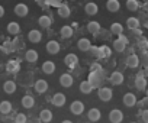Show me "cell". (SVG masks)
I'll return each instance as SVG.
<instances>
[{"mask_svg": "<svg viewBox=\"0 0 148 123\" xmlns=\"http://www.w3.org/2000/svg\"><path fill=\"white\" fill-rule=\"evenodd\" d=\"M12 111V103L8 101V100H3L0 101V113L2 114H9Z\"/></svg>", "mask_w": 148, "mask_h": 123, "instance_id": "cell-25", "label": "cell"}, {"mask_svg": "<svg viewBox=\"0 0 148 123\" xmlns=\"http://www.w3.org/2000/svg\"><path fill=\"white\" fill-rule=\"evenodd\" d=\"M6 68H8L9 73H18L19 71V63H16V61H9Z\"/></svg>", "mask_w": 148, "mask_h": 123, "instance_id": "cell-36", "label": "cell"}, {"mask_svg": "<svg viewBox=\"0 0 148 123\" xmlns=\"http://www.w3.org/2000/svg\"><path fill=\"white\" fill-rule=\"evenodd\" d=\"M112 54V51L109 49V46H99V58H109Z\"/></svg>", "mask_w": 148, "mask_h": 123, "instance_id": "cell-34", "label": "cell"}, {"mask_svg": "<svg viewBox=\"0 0 148 123\" xmlns=\"http://www.w3.org/2000/svg\"><path fill=\"white\" fill-rule=\"evenodd\" d=\"M141 48H148V41H141Z\"/></svg>", "mask_w": 148, "mask_h": 123, "instance_id": "cell-43", "label": "cell"}, {"mask_svg": "<svg viewBox=\"0 0 148 123\" xmlns=\"http://www.w3.org/2000/svg\"><path fill=\"white\" fill-rule=\"evenodd\" d=\"M138 7H139L138 0H126V9L128 10L135 12V10H138Z\"/></svg>", "mask_w": 148, "mask_h": 123, "instance_id": "cell-35", "label": "cell"}, {"mask_svg": "<svg viewBox=\"0 0 148 123\" xmlns=\"http://www.w3.org/2000/svg\"><path fill=\"white\" fill-rule=\"evenodd\" d=\"M15 123H26V114L18 113L16 117H15Z\"/></svg>", "mask_w": 148, "mask_h": 123, "instance_id": "cell-39", "label": "cell"}, {"mask_svg": "<svg viewBox=\"0 0 148 123\" xmlns=\"http://www.w3.org/2000/svg\"><path fill=\"white\" fill-rule=\"evenodd\" d=\"M38 52L35 49H28L26 54H25V59L28 61V63H36L38 61Z\"/></svg>", "mask_w": 148, "mask_h": 123, "instance_id": "cell-24", "label": "cell"}, {"mask_svg": "<svg viewBox=\"0 0 148 123\" xmlns=\"http://www.w3.org/2000/svg\"><path fill=\"white\" fill-rule=\"evenodd\" d=\"M110 83H112L113 86H121V84L123 83V74L119 73V71H113V73L110 74Z\"/></svg>", "mask_w": 148, "mask_h": 123, "instance_id": "cell-13", "label": "cell"}, {"mask_svg": "<svg viewBox=\"0 0 148 123\" xmlns=\"http://www.w3.org/2000/svg\"><path fill=\"white\" fill-rule=\"evenodd\" d=\"M73 83H74V80H73V77L70 75V74H62L61 77H60V84L62 86V87H65V88H68V87H71L73 86Z\"/></svg>", "mask_w": 148, "mask_h": 123, "instance_id": "cell-17", "label": "cell"}, {"mask_svg": "<svg viewBox=\"0 0 148 123\" xmlns=\"http://www.w3.org/2000/svg\"><path fill=\"white\" fill-rule=\"evenodd\" d=\"M28 38H29V41H31L32 43H38V42H41V39H42V33H41L38 29H32V31L28 33Z\"/></svg>", "mask_w": 148, "mask_h": 123, "instance_id": "cell-16", "label": "cell"}, {"mask_svg": "<svg viewBox=\"0 0 148 123\" xmlns=\"http://www.w3.org/2000/svg\"><path fill=\"white\" fill-rule=\"evenodd\" d=\"M3 16H5V7L0 6V18H3Z\"/></svg>", "mask_w": 148, "mask_h": 123, "instance_id": "cell-44", "label": "cell"}, {"mask_svg": "<svg viewBox=\"0 0 148 123\" xmlns=\"http://www.w3.org/2000/svg\"><path fill=\"white\" fill-rule=\"evenodd\" d=\"M84 12H86L87 15L93 16V15H96V13L99 12V6H97L96 3H93V2L86 3V6H84Z\"/></svg>", "mask_w": 148, "mask_h": 123, "instance_id": "cell-22", "label": "cell"}, {"mask_svg": "<svg viewBox=\"0 0 148 123\" xmlns=\"http://www.w3.org/2000/svg\"><path fill=\"white\" fill-rule=\"evenodd\" d=\"M80 91L83 93V94H90L92 91H93V86L90 84V81H82L80 83Z\"/></svg>", "mask_w": 148, "mask_h": 123, "instance_id": "cell-30", "label": "cell"}, {"mask_svg": "<svg viewBox=\"0 0 148 123\" xmlns=\"http://www.w3.org/2000/svg\"><path fill=\"white\" fill-rule=\"evenodd\" d=\"M39 120H41V123H49V122L52 120V111L48 110V109L41 110V113H39Z\"/></svg>", "mask_w": 148, "mask_h": 123, "instance_id": "cell-18", "label": "cell"}, {"mask_svg": "<svg viewBox=\"0 0 148 123\" xmlns=\"http://www.w3.org/2000/svg\"><path fill=\"white\" fill-rule=\"evenodd\" d=\"M141 117H142V122L144 123H148V110H144L141 113Z\"/></svg>", "mask_w": 148, "mask_h": 123, "instance_id": "cell-41", "label": "cell"}, {"mask_svg": "<svg viewBox=\"0 0 148 123\" xmlns=\"http://www.w3.org/2000/svg\"><path fill=\"white\" fill-rule=\"evenodd\" d=\"M70 111H71L73 114H76V116L82 114V113L84 111V103L80 101V100H74V101L70 104Z\"/></svg>", "mask_w": 148, "mask_h": 123, "instance_id": "cell-2", "label": "cell"}, {"mask_svg": "<svg viewBox=\"0 0 148 123\" xmlns=\"http://www.w3.org/2000/svg\"><path fill=\"white\" fill-rule=\"evenodd\" d=\"M110 32H112L113 35H122V33H123V26H122L121 23L115 22V23L110 25Z\"/></svg>", "mask_w": 148, "mask_h": 123, "instance_id": "cell-32", "label": "cell"}, {"mask_svg": "<svg viewBox=\"0 0 148 123\" xmlns=\"http://www.w3.org/2000/svg\"><path fill=\"white\" fill-rule=\"evenodd\" d=\"M135 86H136V88H139V90H144V88H145V86H147V81H145V78H142V77H136Z\"/></svg>", "mask_w": 148, "mask_h": 123, "instance_id": "cell-38", "label": "cell"}, {"mask_svg": "<svg viewBox=\"0 0 148 123\" xmlns=\"http://www.w3.org/2000/svg\"><path fill=\"white\" fill-rule=\"evenodd\" d=\"M131 123H135V122H131Z\"/></svg>", "mask_w": 148, "mask_h": 123, "instance_id": "cell-48", "label": "cell"}, {"mask_svg": "<svg viewBox=\"0 0 148 123\" xmlns=\"http://www.w3.org/2000/svg\"><path fill=\"white\" fill-rule=\"evenodd\" d=\"M132 32H134V33H135V35H142V33H141V31H139V29H135V31H132Z\"/></svg>", "mask_w": 148, "mask_h": 123, "instance_id": "cell-45", "label": "cell"}, {"mask_svg": "<svg viewBox=\"0 0 148 123\" xmlns=\"http://www.w3.org/2000/svg\"><path fill=\"white\" fill-rule=\"evenodd\" d=\"M21 103H22V106H23L25 109H32V107L35 106V100H34V97L29 96V94L23 96L22 100H21Z\"/></svg>", "mask_w": 148, "mask_h": 123, "instance_id": "cell-21", "label": "cell"}, {"mask_svg": "<svg viewBox=\"0 0 148 123\" xmlns=\"http://www.w3.org/2000/svg\"><path fill=\"white\" fill-rule=\"evenodd\" d=\"M64 63L68 68H74L77 64H79V58L76 54H67L65 58H64Z\"/></svg>", "mask_w": 148, "mask_h": 123, "instance_id": "cell-7", "label": "cell"}, {"mask_svg": "<svg viewBox=\"0 0 148 123\" xmlns=\"http://www.w3.org/2000/svg\"><path fill=\"white\" fill-rule=\"evenodd\" d=\"M38 23H39L42 28H49V26H51V18L47 16V15H42V16L38 19Z\"/></svg>", "mask_w": 148, "mask_h": 123, "instance_id": "cell-33", "label": "cell"}, {"mask_svg": "<svg viewBox=\"0 0 148 123\" xmlns=\"http://www.w3.org/2000/svg\"><path fill=\"white\" fill-rule=\"evenodd\" d=\"M122 101H123V104H125L126 107H134V106L136 104V96H135L134 93H126V94L123 96Z\"/></svg>", "mask_w": 148, "mask_h": 123, "instance_id": "cell-9", "label": "cell"}, {"mask_svg": "<svg viewBox=\"0 0 148 123\" xmlns=\"http://www.w3.org/2000/svg\"><path fill=\"white\" fill-rule=\"evenodd\" d=\"M126 65H128L129 68H136V67L139 65V58H138L135 54L129 55V56L126 58Z\"/></svg>", "mask_w": 148, "mask_h": 123, "instance_id": "cell-23", "label": "cell"}, {"mask_svg": "<svg viewBox=\"0 0 148 123\" xmlns=\"http://www.w3.org/2000/svg\"><path fill=\"white\" fill-rule=\"evenodd\" d=\"M73 33H74V31H73V28L70 26V25H64L61 29H60V35L62 36V38H71L73 36Z\"/></svg>", "mask_w": 148, "mask_h": 123, "instance_id": "cell-27", "label": "cell"}, {"mask_svg": "<svg viewBox=\"0 0 148 123\" xmlns=\"http://www.w3.org/2000/svg\"><path fill=\"white\" fill-rule=\"evenodd\" d=\"M102 80H103V71H100V73H90L89 74V78H87V81H90V84L93 86V88L99 87V84L102 83Z\"/></svg>", "mask_w": 148, "mask_h": 123, "instance_id": "cell-3", "label": "cell"}, {"mask_svg": "<svg viewBox=\"0 0 148 123\" xmlns=\"http://www.w3.org/2000/svg\"><path fill=\"white\" fill-rule=\"evenodd\" d=\"M100 110L99 109H96V107H93V109H90L89 111H87V119L90 120V122H99L100 120Z\"/></svg>", "mask_w": 148, "mask_h": 123, "instance_id": "cell-14", "label": "cell"}, {"mask_svg": "<svg viewBox=\"0 0 148 123\" xmlns=\"http://www.w3.org/2000/svg\"><path fill=\"white\" fill-rule=\"evenodd\" d=\"M126 45H128V38L125 35H119V38L116 41H113V49L116 52H123Z\"/></svg>", "mask_w": 148, "mask_h": 123, "instance_id": "cell-1", "label": "cell"}, {"mask_svg": "<svg viewBox=\"0 0 148 123\" xmlns=\"http://www.w3.org/2000/svg\"><path fill=\"white\" fill-rule=\"evenodd\" d=\"M15 13H16L18 16H21V18H25V16L29 13V7H28L26 5H23V3H18V5L15 6Z\"/></svg>", "mask_w": 148, "mask_h": 123, "instance_id": "cell-12", "label": "cell"}, {"mask_svg": "<svg viewBox=\"0 0 148 123\" xmlns=\"http://www.w3.org/2000/svg\"><path fill=\"white\" fill-rule=\"evenodd\" d=\"M42 71L45 74H52L55 71V64L52 63V61H45V63L42 64Z\"/></svg>", "mask_w": 148, "mask_h": 123, "instance_id": "cell-28", "label": "cell"}, {"mask_svg": "<svg viewBox=\"0 0 148 123\" xmlns=\"http://www.w3.org/2000/svg\"><path fill=\"white\" fill-rule=\"evenodd\" d=\"M97 96H99V99L102 101H110L112 97H113V93H112V90L109 87H102V88H99Z\"/></svg>", "mask_w": 148, "mask_h": 123, "instance_id": "cell-4", "label": "cell"}, {"mask_svg": "<svg viewBox=\"0 0 148 123\" xmlns=\"http://www.w3.org/2000/svg\"><path fill=\"white\" fill-rule=\"evenodd\" d=\"M8 32H9L10 35H18V33L21 32L19 23H18V22H9V23H8Z\"/></svg>", "mask_w": 148, "mask_h": 123, "instance_id": "cell-29", "label": "cell"}, {"mask_svg": "<svg viewBox=\"0 0 148 123\" xmlns=\"http://www.w3.org/2000/svg\"><path fill=\"white\" fill-rule=\"evenodd\" d=\"M45 49H47V52H48V54L55 55V54H58V52H60L61 45H60V42H57V41H49V42H47Z\"/></svg>", "mask_w": 148, "mask_h": 123, "instance_id": "cell-5", "label": "cell"}, {"mask_svg": "<svg viewBox=\"0 0 148 123\" xmlns=\"http://www.w3.org/2000/svg\"><path fill=\"white\" fill-rule=\"evenodd\" d=\"M87 31H89V33H92V35H96V33H99L100 32V23L99 22H89L87 23Z\"/></svg>", "mask_w": 148, "mask_h": 123, "instance_id": "cell-26", "label": "cell"}, {"mask_svg": "<svg viewBox=\"0 0 148 123\" xmlns=\"http://www.w3.org/2000/svg\"><path fill=\"white\" fill-rule=\"evenodd\" d=\"M100 71H103V68H102L100 64H97V63L92 64V67H90V73H100Z\"/></svg>", "mask_w": 148, "mask_h": 123, "instance_id": "cell-40", "label": "cell"}, {"mask_svg": "<svg viewBox=\"0 0 148 123\" xmlns=\"http://www.w3.org/2000/svg\"><path fill=\"white\" fill-rule=\"evenodd\" d=\"M144 7H145V10H147V12H148V2H147V3H145V5H144Z\"/></svg>", "mask_w": 148, "mask_h": 123, "instance_id": "cell-46", "label": "cell"}, {"mask_svg": "<svg viewBox=\"0 0 148 123\" xmlns=\"http://www.w3.org/2000/svg\"><path fill=\"white\" fill-rule=\"evenodd\" d=\"M65 96L62 94V93H55L54 96H52V99H51V101H52V104L55 106V107H62L64 104H65Z\"/></svg>", "mask_w": 148, "mask_h": 123, "instance_id": "cell-8", "label": "cell"}, {"mask_svg": "<svg viewBox=\"0 0 148 123\" xmlns=\"http://www.w3.org/2000/svg\"><path fill=\"white\" fill-rule=\"evenodd\" d=\"M109 120H110L112 123H121V122L123 120V113H122L119 109H113V110H110V113H109Z\"/></svg>", "mask_w": 148, "mask_h": 123, "instance_id": "cell-6", "label": "cell"}, {"mask_svg": "<svg viewBox=\"0 0 148 123\" xmlns=\"http://www.w3.org/2000/svg\"><path fill=\"white\" fill-rule=\"evenodd\" d=\"M61 123H73L71 120H64V122H61Z\"/></svg>", "mask_w": 148, "mask_h": 123, "instance_id": "cell-47", "label": "cell"}, {"mask_svg": "<svg viewBox=\"0 0 148 123\" xmlns=\"http://www.w3.org/2000/svg\"><path fill=\"white\" fill-rule=\"evenodd\" d=\"M77 46H79V49H80V51L87 52V51H90V49H92V42H90V39H87V38H82V39H79Z\"/></svg>", "mask_w": 148, "mask_h": 123, "instance_id": "cell-10", "label": "cell"}, {"mask_svg": "<svg viewBox=\"0 0 148 123\" xmlns=\"http://www.w3.org/2000/svg\"><path fill=\"white\" fill-rule=\"evenodd\" d=\"M0 49H2V52H5V54H10L13 51V43L8 41V42H5L2 46H0Z\"/></svg>", "mask_w": 148, "mask_h": 123, "instance_id": "cell-37", "label": "cell"}, {"mask_svg": "<svg viewBox=\"0 0 148 123\" xmlns=\"http://www.w3.org/2000/svg\"><path fill=\"white\" fill-rule=\"evenodd\" d=\"M3 90H5L6 94H13V93L16 91V83L12 81V80L5 81V84H3Z\"/></svg>", "mask_w": 148, "mask_h": 123, "instance_id": "cell-20", "label": "cell"}, {"mask_svg": "<svg viewBox=\"0 0 148 123\" xmlns=\"http://www.w3.org/2000/svg\"><path fill=\"white\" fill-rule=\"evenodd\" d=\"M57 10H58V16H60V18H64V19L71 15V9H70V6H68L67 3H61V6H60Z\"/></svg>", "mask_w": 148, "mask_h": 123, "instance_id": "cell-15", "label": "cell"}, {"mask_svg": "<svg viewBox=\"0 0 148 123\" xmlns=\"http://www.w3.org/2000/svg\"><path fill=\"white\" fill-rule=\"evenodd\" d=\"M34 87H35V91H36V93L44 94V93H47V90H48V83H47L45 80H36Z\"/></svg>", "mask_w": 148, "mask_h": 123, "instance_id": "cell-11", "label": "cell"}, {"mask_svg": "<svg viewBox=\"0 0 148 123\" xmlns=\"http://www.w3.org/2000/svg\"><path fill=\"white\" fill-rule=\"evenodd\" d=\"M126 26H128V29L135 31V29L139 28V20H138L136 18H128V19H126Z\"/></svg>", "mask_w": 148, "mask_h": 123, "instance_id": "cell-31", "label": "cell"}, {"mask_svg": "<svg viewBox=\"0 0 148 123\" xmlns=\"http://www.w3.org/2000/svg\"><path fill=\"white\" fill-rule=\"evenodd\" d=\"M90 51H92V54H93L96 58H99V46H92Z\"/></svg>", "mask_w": 148, "mask_h": 123, "instance_id": "cell-42", "label": "cell"}, {"mask_svg": "<svg viewBox=\"0 0 148 123\" xmlns=\"http://www.w3.org/2000/svg\"><path fill=\"white\" fill-rule=\"evenodd\" d=\"M106 9L112 13H116L119 9H121V3L118 2V0H108L106 2Z\"/></svg>", "mask_w": 148, "mask_h": 123, "instance_id": "cell-19", "label": "cell"}]
</instances>
